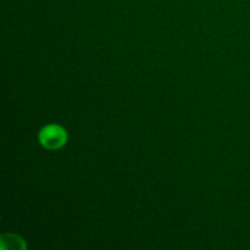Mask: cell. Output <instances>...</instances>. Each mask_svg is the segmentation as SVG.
<instances>
[{"label": "cell", "instance_id": "cell-1", "mask_svg": "<svg viewBox=\"0 0 250 250\" xmlns=\"http://www.w3.org/2000/svg\"><path fill=\"white\" fill-rule=\"evenodd\" d=\"M66 139H67L66 131L58 125H50V126L44 127L39 133V141H41L42 146L51 149V150L61 148L66 143Z\"/></svg>", "mask_w": 250, "mask_h": 250}]
</instances>
